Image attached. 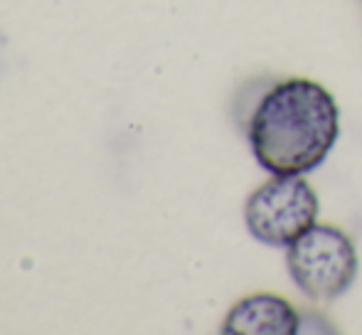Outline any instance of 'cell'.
<instances>
[{
    "label": "cell",
    "mask_w": 362,
    "mask_h": 335,
    "mask_svg": "<svg viewBox=\"0 0 362 335\" xmlns=\"http://www.w3.org/2000/svg\"><path fill=\"white\" fill-rule=\"evenodd\" d=\"M303 316L288 298L259 291L244 296L227 311L222 321L224 335H298Z\"/></svg>",
    "instance_id": "277c9868"
},
{
    "label": "cell",
    "mask_w": 362,
    "mask_h": 335,
    "mask_svg": "<svg viewBox=\"0 0 362 335\" xmlns=\"http://www.w3.org/2000/svg\"><path fill=\"white\" fill-rule=\"evenodd\" d=\"M320 200L305 175H272L244 202L249 235L267 247H286L318 222Z\"/></svg>",
    "instance_id": "3957f363"
},
{
    "label": "cell",
    "mask_w": 362,
    "mask_h": 335,
    "mask_svg": "<svg viewBox=\"0 0 362 335\" xmlns=\"http://www.w3.org/2000/svg\"><path fill=\"white\" fill-rule=\"evenodd\" d=\"M286 266L300 293L310 301L340 298L358 278V249L340 227L315 222L286 247Z\"/></svg>",
    "instance_id": "7a4b0ae2"
},
{
    "label": "cell",
    "mask_w": 362,
    "mask_h": 335,
    "mask_svg": "<svg viewBox=\"0 0 362 335\" xmlns=\"http://www.w3.org/2000/svg\"><path fill=\"white\" fill-rule=\"evenodd\" d=\"M340 139V106L320 82H274L254 104L247 141L269 175H308L325 163Z\"/></svg>",
    "instance_id": "6da1fadb"
}]
</instances>
